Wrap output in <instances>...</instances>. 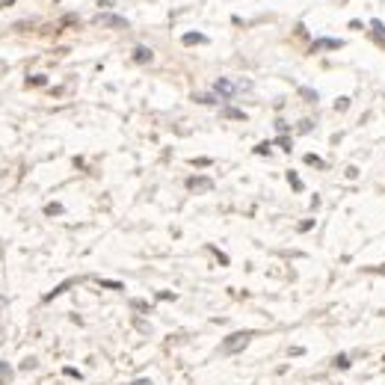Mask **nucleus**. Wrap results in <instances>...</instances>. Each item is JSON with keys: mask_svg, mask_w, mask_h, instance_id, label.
<instances>
[{"mask_svg": "<svg viewBox=\"0 0 385 385\" xmlns=\"http://www.w3.org/2000/svg\"><path fill=\"white\" fill-rule=\"evenodd\" d=\"M249 341H252V332H234V335H231V338L222 344V350H225V353H240Z\"/></svg>", "mask_w": 385, "mask_h": 385, "instance_id": "nucleus-1", "label": "nucleus"}, {"mask_svg": "<svg viewBox=\"0 0 385 385\" xmlns=\"http://www.w3.org/2000/svg\"><path fill=\"white\" fill-rule=\"evenodd\" d=\"M98 24H104V27H116V30H128V18L110 15V12H101V15H98Z\"/></svg>", "mask_w": 385, "mask_h": 385, "instance_id": "nucleus-2", "label": "nucleus"}, {"mask_svg": "<svg viewBox=\"0 0 385 385\" xmlns=\"http://www.w3.org/2000/svg\"><path fill=\"white\" fill-rule=\"evenodd\" d=\"M326 48H341V42H338V38H317V42L311 45V54L326 51Z\"/></svg>", "mask_w": 385, "mask_h": 385, "instance_id": "nucleus-3", "label": "nucleus"}, {"mask_svg": "<svg viewBox=\"0 0 385 385\" xmlns=\"http://www.w3.org/2000/svg\"><path fill=\"white\" fill-rule=\"evenodd\" d=\"M181 42H184V45H205L208 38H205L202 33H184V36H181Z\"/></svg>", "mask_w": 385, "mask_h": 385, "instance_id": "nucleus-4", "label": "nucleus"}, {"mask_svg": "<svg viewBox=\"0 0 385 385\" xmlns=\"http://www.w3.org/2000/svg\"><path fill=\"white\" fill-rule=\"evenodd\" d=\"M134 59H136V62H151V48L136 45V48H134Z\"/></svg>", "mask_w": 385, "mask_h": 385, "instance_id": "nucleus-5", "label": "nucleus"}, {"mask_svg": "<svg viewBox=\"0 0 385 385\" xmlns=\"http://www.w3.org/2000/svg\"><path fill=\"white\" fill-rule=\"evenodd\" d=\"M187 187H190V190H211L213 184H211V178H190Z\"/></svg>", "mask_w": 385, "mask_h": 385, "instance_id": "nucleus-6", "label": "nucleus"}, {"mask_svg": "<svg viewBox=\"0 0 385 385\" xmlns=\"http://www.w3.org/2000/svg\"><path fill=\"white\" fill-rule=\"evenodd\" d=\"M213 89H216L222 98H231V95H234V86H231L228 80H216V86H213Z\"/></svg>", "mask_w": 385, "mask_h": 385, "instance_id": "nucleus-7", "label": "nucleus"}, {"mask_svg": "<svg viewBox=\"0 0 385 385\" xmlns=\"http://www.w3.org/2000/svg\"><path fill=\"white\" fill-rule=\"evenodd\" d=\"M305 163H308V166H317V169H323V166H326V163L317 157V154H305Z\"/></svg>", "mask_w": 385, "mask_h": 385, "instance_id": "nucleus-8", "label": "nucleus"}, {"mask_svg": "<svg viewBox=\"0 0 385 385\" xmlns=\"http://www.w3.org/2000/svg\"><path fill=\"white\" fill-rule=\"evenodd\" d=\"M288 181H290V187H293V190H296V192H299V190H302V181H299V178H296V172H288Z\"/></svg>", "mask_w": 385, "mask_h": 385, "instance_id": "nucleus-9", "label": "nucleus"}, {"mask_svg": "<svg viewBox=\"0 0 385 385\" xmlns=\"http://www.w3.org/2000/svg\"><path fill=\"white\" fill-rule=\"evenodd\" d=\"M225 116H228V119H246V113H240V110H234V107H228Z\"/></svg>", "mask_w": 385, "mask_h": 385, "instance_id": "nucleus-10", "label": "nucleus"}, {"mask_svg": "<svg viewBox=\"0 0 385 385\" xmlns=\"http://www.w3.org/2000/svg\"><path fill=\"white\" fill-rule=\"evenodd\" d=\"M335 367H350V359H346V356H338V359H335Z\"/></svg>", "mask_w": 385, "mask_h": 385, "instance_id": "nucleus-11", "label": "nucleus"}, {"mask_svg": "<svg viewBox=\"0 0 385 385\" xmlns=\"http://www.w3.org/2000/svg\"><path fill=\"white\" fill-rule=\"evenodd\" d=\"M45 213H51V216H54V213H62V205H48Z\"/></svg>", "mask_w": 385, "mask_h": 385, "instance_id": "nucleus-12", "label": "nucleus"}, {"mask_svg": "<svg viewBox=\"0 0 385 385\" xmlns=\"http://www.w3.org/2000/svg\"><path fill=\"white\" fill-rule=\"evenodd\" d=\"M346 104H350V98H338V101H335V110H344Z\"/></svg>", "mask_w": 385, "mask_h": 385, "instance_id": "nucleus-13", "label": "nucleus"}, {"mask_svg": "<svg viewBox=\"0 0 385 385\" xmlns=\"http://www.w3.org/2000/svg\"><path fill=\"white\" fill-rule=\"evenodd\" d=\"M308 131H311V122H308V119H305V122L299 125V134H308Z\"/></svg>", "mask_w": 385, "mask_h": 385, "instance_id": "nucleus-14", "label": "nucleus"}, {"mask_svg": "<svg viewBox=\"0 0 385 385\" xmlns=\"http://www.w3.org/2000/svg\"><path fill=\"white\" fill-rule=\"evenodd\" d=\"M255 151H258V154H267V151H270V142H261V145H258Z\"/></svg>", "mask_w": 385, "mask_h": 385, "instance_id": "nucleus-15", "label": "nucleus"}, {"mask_svg": "<svg viewBox=\"0 0 385 385\" xmlns=\"http://www.w3.org/2000/svg\"><path fill=\"white\" fill-rule=\"evenodd\" d=\"M15 0H0V9H6V6H12Z\"/></svg>", "mask_w": 385, "mask_h": 385, "instance_id": "nucleus-16", "label": "nucleus"}, {"mask_svg": "<svg viewBox=\"0 0 385 385\" xmlns=\"http://www.w3.org/2000/svg\"><path fill=\"white\" fill-rule=\"evenodd\" d=\"M131 385H151L148 379H136V382H131Z\"/></svg>", "mask_w": 385, "mask_h": 385, "instance_id": "nucleus-17", "label": "nucleus"}, {"mask_svg": "<svg viewBox=\"0 0 385 385\" xmlns=\"http://www.w3.org/2000/svg\"><path fill=\"white\" fill-rule=\"evenodd\" d=\"M98 6H113V0H98Z\"/></svg>", "mask_w": 385, "mask_h": 385, "instance_id": "nucleus-18", "label": "nucleus"}]
</instances>
